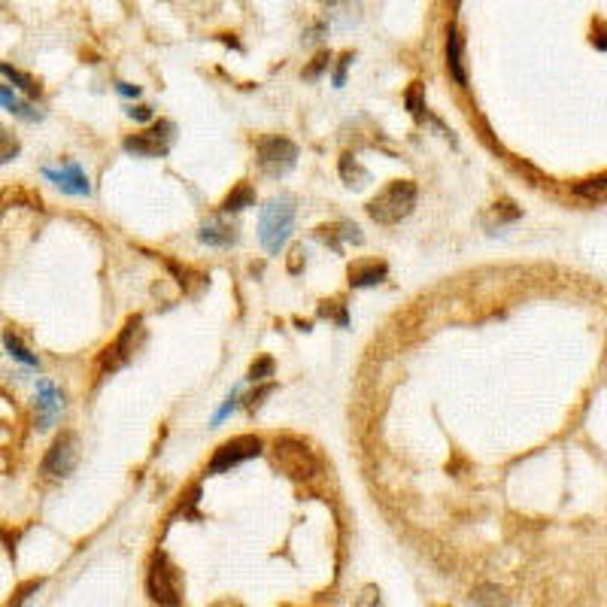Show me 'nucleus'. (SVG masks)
<instances>
[{"label": "nucleus", "mask_w": 607, "mask_h": 607, "mask_svg": "<svg viewBox=\"0 0 607 607\" xmlns=\"http://www.w3.org/2000/svg\"><path fill=\"white\" fill-rule=\"evenodd\" d=\"M64 413V392L49 380H37V428L49 431Z\"/></svg>", "instance_id": "nucleus-10"}, {"label": "nucleus", "mask_w": 607, "mask_h": 607, "mask_svg": "<svg viewBox=\"0 0 607 607\" xmlns=\"http://www.w3.org/2000/svg\"><path fill=\"white\" fill-rule=\"evenodd\" d=\"M0 73H4V77L10 79L15 88H22L28 97H40V95H43L40 82H37L34 77H31V73H24V70H19V68H13V64H6V61H0Z\"/></svg>", "instance_id": "nucleus-18"}, {"label": "nucleus", "mask_w": 607, "mask_h": 607, "mask_svg": "<svg viewBox=\"0 0 607 607\" xmlns=\"http://www.w3.org/2000/svg\"><path fill=\"white\" fill-rule=\"evenodd\" d=\"M128 115H131V119H137V122H149V119H152V106H146V104L131 106Z\"/></svg>", "instance_id": "nucleus-30"}, {"label": "nucleus", "mask_w": 607, "mask_h": 607, "mask_svg": "<svg viewBox=\"0 0 607 607\" xmlns=\"http://www.w3.org/2000/svg\"><path fill=\"white\" fill-rule=\"evenodd\" d=\"M79 455H82L79 435L77 431H61V435L52 440V446L46 450L40 471H43L46 477H68L79 464Z\"/></svg>", "instance_id": "nucleus-6"}, {"label": "nucleus", "mask_w": 607, "mask_h": 607, "mask_svg": "<svg viewBox=\"0 0 607 607\" xmlns=\"http://www.w3.org/2000/svg\"><path fill=\"white\" fill-rule=\"evenodd\" d=\"M446 68H450V77L459 82V86H468V73H464V61H462V37L455 31V24H450L446 31Z\"/></svg>", "instance_id": "nucleus-14"}, {"label": "nucleus", "mask_w": 607, "mask_h": 607, "mask_svg": "<svg viewBox=\"0 0 607 607\" xmlns=\"http://www.w3.org/2000/svg\"><path fill=\"white\" fill-rule=\"evenodd\" d=\"M295 228V201L289 195H273L259 210V240L271 255H280Z\"/></svg>", "instance_id": "nucleus-2"}, {"label": "nucleus", "mask_w": 607, "mask_h": 607, "mask_svg": "<svg viewBox=\"0 0 607 607\" xmlns=\"http://www.w3.org/2000/svg\"><path fill=\"white\" fill-rule=\"evenodd\" d=\"M255 455H262V437H255V435L231 437V440H225V444H222L219 450L213 453V459H210V474L231 471V468H237V464H244V462H249V459H255Z\"/></svg>", "instance_id": "nucleus-9"}, {"label": "nucleus", "mask_w": 607, "mask_h": 607, "mask_svg": "<svg viewBox=\"0 0 607 607\" xmlns=\"http://www.w3.org/2000/svg\"><path fill=\"white\" fill-rule=\"evenodd\" d=\"M273 389H277V386H273V382H271V386L259 389V392H255L253 398H249V410H255V407H262V398H268V395L273 392Z\"/></svg>", "instance_id": "nucleus-31"}, {"label": "nucleus", "mask_w": 607, "mask_h": 607, "mask_svg": "<svg viewBox=\"0 0 607 607\" xmlns=\"http://www.w3.org/2000/svg\"><path fill=\"white\" fill-rule=\"evenodd\" d=\"M119 95H140V88L137 86H128V82H119Z\"/></svg>", "instance_id": "nucleus-32"}, {"label": "nucleus", "mask_w": 607, "mask_h": 607, "mask_svg": "<svg viewBox=\"0 0 607 607\" xmlns=\"http://www.w3.org/2000/svg\"><path fill=\"white\" fill-rule=\"evenodd\" d=\"M522 216V210L513 201H501V204H495L492 207V213H489V219L492 222H498V225H504V222H513V219H520ZM486 219V222H489Z\"/></svg>", "instance_id": "nucleus-24"}, {"label": "nucleus", "mask_w": 607, "mask_h": 607, "mask_svg": "<svg viewBox=\"0 0 607 607\" xmlns=\"http://www.w3.org/2000/svg\"><path fill=\"white\" fill-rule=\"evenodd\" d=\"M353 61H355V55H353V52H344V55H340L337 70H335V88L344 86V79H346V68H349V64H353Z\"/></svg>", "instance_id": "nucleus-28"}, {"label": "nucleus", "mask_w": 607, "mask_h": 607, "mask_svg": "<svg viewBox=\"0 0 607 607\" xmlns=\"http://www.w3.org/2000/svg\"><path fill=\"white\" fill-rule=\"evenodd\" d=\"M173 131H177V124L161 119L158 124H152V128L124 140V152H134L143 158H164L173 146Z\"/></svg>", "instance_id": "nucleus-8"}, {"label": "nucleus", "mask_w": 607, "mask_h": 607, "mask_svg": "<svg viewBox=\"0 0 607 607\" xmlns=\"http://www.w3.org/2000/svg\"><path fill=\"white\" fill-rule=\"evenodd\" d=\"M253 204H255V189L249 186V182H240L237 189H231V195L225 201H222V213H240Z\"/></svg>", "instance_id": "nucleus-19"}, {"label": "nucleus", "mask_w": 607, "mask_h": 607, "mask_svg": "<svg viewBox=\"0 0 607 607\" xmlns=\"http://www.w3.org/2000/svg\"><path fill=\"white\" fill-rule=\"evenodd\" d=\"M4 346H6V353H10L13 359H19L22 364H28V368H40V359H37L34 353H31L28 346L22 344V337L15 335L13 328H6V331H4Z\"/></svg>", "instance_id": "nucleus-20"}, {"label": "nucleus", "mask_w": 607, "mask_h": 607, "mask_svg": "<svg viewBox=\"0 0 607 607\" xmlns=\"http://www.w3.org/2000/svg\"><path fill=\"white\" fill-rule=\"evenodd\" d=\"M353 607H380V589L373 584L362 586V593H359V598H355Z\"/></svg>", "instance_id": "nucleus-26"}, {"label": "nucleus", "mask_w": 607, "mask_h": 607, "mask_svg": "<svg viewBox=\"0 0 607 607\" xmlns=\"http://www.w3.org/2000/svg\"><path fill=\"white\" fill-rule=\"evenodd\" d=\"M0 106H4V110H10L13 115H19V119H24V122H40V119H43V113L34 110V106L24 101V97L15 95L13 86H0Z\"/></svg>", "instance_id": "nucleus-16"}, {"label": "nucleus", "mask_w": 607, "mask_h": 607, "mask_svg": "<svg viewBox=\"0 0 607 607\" xmlns=\"http://www.w3.org/2000/svg\"><path fill=\"white\" fill-rule=\"evenodd\" d=\"M140 344H143V319H140V316H131V319L124 322V328L119 331V337H115L113 344L104 349L101 371L113 373V371L124 368V364H128L137 355Z\"/></svg>", "instance_id": "nucleus-5"}, {"label": "nucleus", "mask_w": 607, "mask_h": 607, "mask_svg": "<svg viewBox=\"0 0 607 607\" xmlns=\"http://www.w3.org/2000/svg\"><path fill=\"white\" fill-rule=\"evenodd\" d=\"M271 373H273V359H271V355H262V359L253 362V368H249V380L262 382L264 377H271Z\"/></svg>", "instance_id": "nucleus-25"}, {"label": "nucleus", "mask_w": 607, "mask_h": 607, "mask_svg": "<svg viewBox=\"0 0 607 607\" xmlns=\"http://www.w3.org/2000/svg\"><path fill=\"white\" fill-rule=\"evenodd\" d=\"M337 173H340V179H344L349 189H364V186H368V182H371L368 168H364V164H362L353 152H344V155H340Z\"/></svg>", "instance_id": "nucleus-15"}, {"label": "nucleus", "mask_w": 607, "mask_h": 607, "mask_svg": "<svg viewBox=\"0 0 607 607\" xmlns=\"http://www.w3.org/2000/svg\"><path fill=\"white\" fill-rule=\"evenodd\" d=\"M404 104H407V110H410L413 119L422 122V115H426V101H422V86H419V82H413V86L407 88Z\"/></svg>", "instance_id": "nucleus-23"}, {"label": "nucleus", "mask_w": 607, "mask_h": 607, "mask_svg": "<svg viewBox=\"0 0 607 607\" xmlns=\"http://www.w3.org/2000/svg\"><path fill=\"white\" fill-rule=\"evenodd\" d=\"M198 240H201V244H207V246L225 249V246H235L237 244V228L231 225V222L222 219V216H213V219H207L204 225H201V231H198Z\"/></svg>", "instance_id": "nucleus-12"}, {"label": "nucleus", "mask_w": 607, "mask_h": 607, "mask_svg": "<svg viewBox=\"0 0 607 607\" xmlns=\"http://www.w3.org/2000/svg\"><path fill=\"white\" fill-rule=\"evenodd\" d=\"M19 152H22L19 137H15L13 131L6 128L4 122H0V164H6V161H13V158H19Z\"/></svg>", "instance_id": "nucleus-22"}, {"label": "nucleus", "mask_w": 607, "mask_h": 607, "mask_svg": "<svg viewBox=\"0 0 607 607\" xmlns=\"http://www.w3.org/2000/svg\"><path fill=\"white\" fill-rule=\"evenodd\" d=\"M386 262H355L349 264V286L353 289H368V286H377V282L386 280Z\"/></svg>", "instance_id": "nucleus-13"}, {"label": "nucleus", "mask_w": 607, "mask_h": 607, "mask_svg": "<svg viewBox=\"0 0 607 607\" xmlns=\"http://www.w3.org/2000/svg\"><path fill=\"white\" fill-rule=\"evenodd\" d=\"M328 64H331V52H319V55L313 58V64H310V68L304 70V79H316L322 70L328 68Z\"/></svg>", "instance_id": "nucleus-27"}, {"label": "nucleus", "mask_w": 607, "mask_h": 607, "mask_svg": "<svg viewBox=\"0 0 607 607\" xmlns=\"http://www.w3.org/2000/svg\"><path fill=\"white\" fill-rule=\"evenodd\" d=\"M468 607H510L504 589H498L495 584H480L468 598Z\"/></svg>", "instance_id": "nucleus-17"}, {"label": "nucleus", "mask_w": 607, "mask_h": 607, "mask_svg": "<svg viewBox=\"0 0 607 607\" xmlns=\"http://www.w3.org/2000/svg\"><path fill=\"white\" fill-rule=\"evenodd\" d=\"M43 177H46V179H52L55 186L64 191V195H77V198H82V195H88V191H91L86 170H82L77 161H68L61 170L46 168V170H43Z\"/></svg>", "instance_id": "nucleus-11"}, {"label": "nucleus", "mask_w": 607, "mask_h": 607, "mask_svg": "<svg viewBox=\"0 0 607 607\" xmlns=\"http://www.w3.org/2000/svg\"><path fill=\"white\" fill-rule=\"evenodd\" d=\"M417 198L419 189L413 179H392L386 189L377 191V198H371L368 216L377 225H398V222H404L413 213Z\"/></svg>", "instance_id": "nucleus-1"}, {"label": "nucleus", "mask_w": 607, "mask_h": 607, "mask_svg": "<svg viewBox=\"0 0 607 607\" xmlns=\"http://www.w3.org/2000/svg\"><path fill=\"white\" fill-rule=\"evenodd\" d=\"M271 459L289 480H295V483H307V480H313L316 474H319V459H316V453L310 450V444H304L301 437H292V435L273 440Z\"/></svg>", "instance_id": "nucleus-3"}, {"label": "nucleus", "mask_w": 607, "mask_h": 607, "mask_svg": "<svg viewBox=\"0 0 607 607\" xmlns=\"http://www.w3.org/2000/svg\"><path fill=\"white\" fill-rule=\"evenodd\" d=\"M146 589L152 595V602L161 607H177L182 598V584H179V571L177 565L168 559V553H155L152 556V568H149Z\"/></svg>", "instance_id": "nucleus-4"}, {"label": "nucleus", "mask_w": 607, "mask_h": 607, "mask_svg": "<svg viewBox=\"0 0 607 607\" xmlns=\"http://www.w3.org/2000/svg\"><path fill=\"white\" fill-rule=\"evenodd\" d=\"M604 189H607V179H604V173H598V177H589L584 182H577V186H574V195L584 198V201L602 204L604 201Z\"/></svg>", "instance_id": "nucleus-21"}, {"label": "nucleus", "mask_w": 607, "mask_h": 607, "mask_svg": "<svg viewBox=\"0 0 607 607\" xmlns=\"http://www.w3.org/2000/svg\"><path fill=\"white\" fill-rule=\"evenodd\" d=\"M301 262H304V246H292V253H289V273H301Z\"/></svg>", "instance_id": "nucleus-29"}, {"label": "nucleus", "mask_w": 607, "mask_h": 607, "mask_svg": "<svg viewBox=\"0 0 607 607\" xmlns=\"http://www.w3.org/2000/svg\"><path fill=\"white\" fill-rule=\"evenodd\" d=\"M298 155L301 152H298V146L289 137L273 134V137L259 140V164L268 177H286L298 164Z\"/></svg>", "instance_id": "nucleus-7"}]
</instances>
